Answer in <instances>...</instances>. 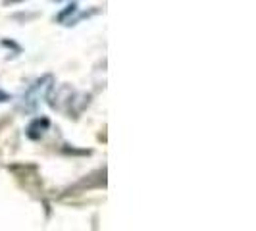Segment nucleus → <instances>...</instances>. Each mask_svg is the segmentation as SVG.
Returning a JSON list of instances; mask_svg holds the SVG:
<instances>
[{
	"label": "nucleus",
	"mask_w": 256,
	"mask_h": 231,
	"mask_svg": "<svg viewBox=\"0 0 256 231\" xmlns=\"http://www.w3.org/2000/svg\"><path fill=\"white\" fill-rule=\"evenodd\" d=\"M0 44H2V46H6V48H14V50H16V54H20V52H21V46H20V44H16L12 39H10V41H8V39H2V41H0Z\"/></svg>",
	"instance_id": "nucleus-5"
},
{
	"label": "nucleus",
	"mask_w": 256,
	"mask_h": 231,
	"mask_svg": "<svg viewBox=\"0 0 256 231\" xmlns=\"http://www.w3.org/2000/svg\"><path fill=\"white\" fill-rule=\"evenodd\" d=\"M60 150H62V154H65V156H91L93 154L91 148H77L73 145H62Z\"/></svg>",
	"instance_id": "nucleus-4"
},
{
	"label": "nucleus",
	"mask_w": 256,
	"mask_h": 231,
	"mask_svg": "<svg viewBox=\"0 0 256 231\" xmlns=\"http://www.w3.org/2000/svg\"><path fill=\"white\" fill-rule=\"evenodd\" d=\"M50 126H52V122H50L48 116H35L25 126V137L29 141H41L46 135V131L50 129Z\"/></svg>",
	"instance_id": "nucleus-2"
},
{
	"label": "nucleus",
	"mask_w": 256,
	"mask_h": 231,
	"mask_svg": "<svg viewBox=\"0 0 256 231\" xmlns=\"http://www.w3.org/2000/svg\"><path fill=\"white\" fill-rule=\"evenodd\" d=\"M10 100H14V97H12L8 91L0 89V104H4V102H10Z\"/></svg>",
	"instance_id": "nucleus-6"
},
{
	"label": "nucleus",
	"mask_w": 256,
	"mask_h": 231,
	"mask_svg": "<svg viewBox=\"0 0 256 231\" xmlns=\"http://www.w3.org/2000/svg\"><path fill=\"white\" fill-rule=\"evenodd\" d=\"M14 2H18V0H4V4H14Z\"/></svg>",
	"instance_id": "nucleus-7"
},
{
	"label": "nucleus",
	"mask_w": 256,
	"mask_h": 231,
	"mask_svg": "<svg viewBox=\"0 0 256 231\" xmlns=\"http://www.w3.org/2000/svg\"><path fill=\"white\" fill-rule=\"evenodd\" d=\"M52 89H54V75L52 73H44V75L37 77L20 97L16 110L21 114H35L39 110L41 102H44L52 95Z\"/></svg>",
	"instance_id": "nucleus-1"
},
{
	"label": "nucleus",
	"mask_w": 256,
	"mask_h": 231,
	"mask_svg": "<svg viewBox=\"0 0 256 231\" xmlns=\"http://www.w3.org/2000/svg\"><path fill=\"white\" fill-rule=\"evenodd\" d=\"M52 2H64V0H52Z\"/></svg>",
	"instance_id": "nucleus-8"
},
{
	"label": "nucleus",
	"mask_w": 256,
	"mask_h": 231,
	"mask_svg": "<svg viewBox=\"0 0 256 231\" xmlns=\"http://www.w3.org/2000/svg\"><path fill=\"white\" fill-rule=\"evenodd\" d=\"M77 12H79L77 2H69L64 10H60V12H58V16L54 18V21H56V23H62V25H67V23H69V20H71Z\"/></svg>",
	"instance_id": "nucleus-3"
}]
</instances>
